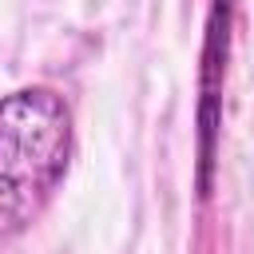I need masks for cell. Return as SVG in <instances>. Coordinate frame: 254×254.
<instances>
[{"label": "cell", "instance_id": "cell-1", "mask_svg": "<svg viewBox=\"0 0 254 254\" xmlns=\"http://www.w3.org/2000/svg\"><path fill=\"white\" fill-rule=\"evenodd\" d=\"M71 107L56 87H16L0 99V238L24 234L71 167Z\"/></svg>", "mask_w": 254, "mask_h": 254}]
</instances>
